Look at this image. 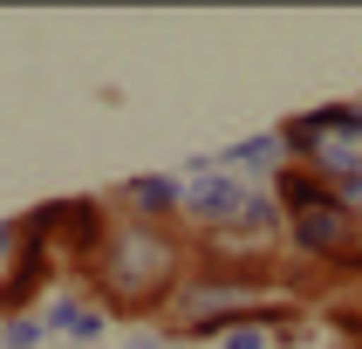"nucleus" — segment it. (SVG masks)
I'll use <instances>...</instances> for the list:
<instances>
[{"label": "nucleus", "instance_id": "2", "mask_svg": "<svg viewBox=\"0 0 362 349\" xmlns=\"http://www.w3.org/2000/svg\"><path fill=\"white\" fill-rule=\"evenodd\" d=\"M192 199H199L205 212H226V205H240V192H233V185H199Z\"/></svg>", "mask_w": 362, "mask_h": 349}, {"label": "nucleus", "instance_id": "1", "mask_svg": "<svg viewBox=\"0 0 362 349\" xmlns=\"http://www.w3.org/2000/svg\"><path fill=\"white\" fill-rule=\"evenodd\" d=\"M294 226H301L308 246H342V240H349V219H342V212H328V205H308Z\"/></svg>", "mask_w": 362, "mask_h": 349}]
</instances>
